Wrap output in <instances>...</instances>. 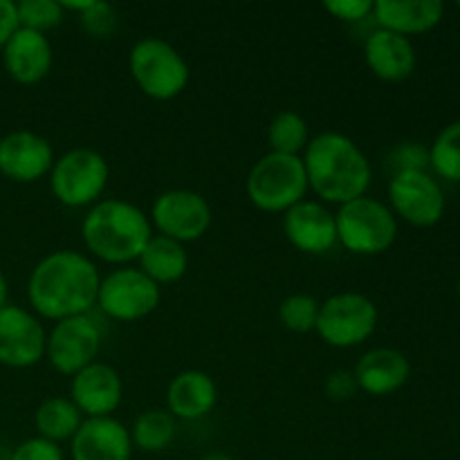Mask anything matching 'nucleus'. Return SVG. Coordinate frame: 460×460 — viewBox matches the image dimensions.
Returning <instances> with one entry per match:
<instances>
[{
  "instance_id": "1",
  "label": "nucleus",
  "mask_w": 460,
  "mask_h": 460,
  "mask_svg": "<svg viewBox=\"0 0 460 460\" xmlns=\"http://www.w3.org/2000/svg\"><path fill=\"white\" fill-rule=\"evenodd\" d=\"M99 274L93 259L75 250H57L34 265L27 281V301L39 317L63 322L90 314L97 305Z\"/></svg>"
},
{
  "instance_id": "2",
  "label": "nucleus",
  "mask_w": 460,
  "mask_h": 460,
  "mask_svg": "<svg viewBox=\"0 0 460 460\" xmlns=\"http://www.w3.org/2000/svg\"><path fill=\"white\" fill-rule=\"evenodd\" d=\"M301 160L308 189H313L323 202L341 207L355 198L367 196L371 187V162L355 139L344 133H319L310 139Z\"/></svg>"
},
{
  "instance_id": "3",
  "label": "nucleus",
  "mask_w": 460,
  "mask_h": 460,
  "mask_svg": "<svg viewBox=\"0 0 460 460\" xmlns=\"http://www.w3.org/2000/svg\"><path fill=\"white\" fill-rule=\"evenodd\" d=\"M153 236L148 214L126 200H99L81 223L84 245L94 259L111 265H126L137 261Z\"/></svg>"
},
{
  "instance_id": "4",
  "label": "nucleus",
  "mask_w": 460,
  "mask_h": 460,
  "mask_svg": "<svg viewBox=\"0 0 460 460\" xmlns=\"http://www.w3.org/2000/svg\"><path fill=\"white\" fill-rule=\"evenodd\" d=\"M128 72L137 88L155 102H171L191 81L187 58L169 40L148 36L137 40L128 54Z\"/></svg>"
},
{
  "instance_id": "5",
  "label": "nucleus",
  "mask_w": 460,
  "mask_h": 460,
  "mask_svg": "<svg viewBox=\"0 0 460 460\" xmlns=\"http://www.w3.org/2000/svg\"><path fill=\"white\" fill-rule=\"evenodd\" d=\"M252 205L265 214H286L308 193L304 160L281 153H268L252 166L245 180Z\"/></svg>"
},
{
  "instance_id": "6",
  "label": "nucleus",
  "mask_w": 460,
  "mask_h": 460,
  "mask_svg": "<svg viewBox=\"0 0 460 460\" xmlns=\"http://www.w3.org/2000/svg\"><path fill=\"white\" fill-rule=\"evenodd\" d=\"M337 243L350 254L377 256L391 250L398 238V218L389 205L371 196L355 198L335 214Z\"/></svg>"
},
{
  "instance_id": "7",
  "label": "nucleus",
  "mask_w": 460,
  "mask_h": 460,
  "mask_svg": "<svg viewBox=\"0 0 460 460\" xmlns=\"http://www.w3.org/2000/svg\"><path fill=\"white\" fill-rule=\"evenodd\" d=\"M111 180L106 157L94 148H72L54 160L49 189L61 205L70 209L93 207L102 200Z\"/></svg>"
},
{
  "instance_id": "8",
  "label": "nucleus",
  "mask_w": 460,
  "mask_h": 460,
  "mask_svg": "<svg viewBox=\"0 0 460 460\" xmlns=\"http://www.w3.org/2000/svg\"><path fill=\"white\" fill-rule=\"evenodd\" d=\"M377 319V305L367 295L337 292L319 304L314 332L332 349H353L373 337Z\"/></svg>"
},
{
  "instance_id": "9",
  "label": "nucleus",
  "mask_w": 460,
  "mask_h": 460,
  "mask_svg": "<svg viewBox=\"0 0 460 460\" xmlns=\"http://www.w3.org/2000/svg\"><path fill=\"white\" fill-rule=\"evenodd\" d=\"M162 301V290L139 268L112 270L102 277L97 295V308L115 322L130 323L148 317L157 310Z\"/></svg>"
},
{
  "instance_id": "10",
  "label": "nucleus",
  "mask_w": 460,
  "mask_h": 460,
  "mask_svg": "<svg viewBox=\"0 0 460 460\" xmlns=\"http://www.w3.org/2000/svg\"><path fill=\"white\" fill-rule=\"evenodd\" d=\"M153 229L160 236L178 243L200 241L214 223V211L205 196L191 189H169L160 193L151 207Z\"/></svg>"
},
{
  "instance_id": "11",
  "label": "nucleus",
  "mask_w": 460,
  "mask_h": 460,
  "mask_svg": "<svg viewBox=\"0 0 460 460\" xmlns=\"http://www.w3.org/2000/svg\"><path fill=\"white\" fill-rule=\"evenodd\" d=\"M103 346L102 326L90 314L63 319L54 323L45 346V359L57 373L75 377L85 367L97 362Z\"/></svg>"
},
{
  "instance_id": "12",
  "label": "nucleus",
  "mask_w": 460,
  "mask_h": 460,
  "mask_svg": "<svg viewBox=\"0 0 460 460\" xmlns=\"http://www.w3.org/2000/svg\"><path fill=\"white\" fill-rule=\"evenodd\" d=\"M389 209L413 227H434L445 214V193L427 171L391 175Z\"/></svg>"
},
{
  "instance_id": "13",
  "label": "nucleus",
  "mask_w": 460,
  "mask_h": 460,
  "mask_svg": "<svg viewBox=\"0 0 460 460\" xmlns=\"http://www.w3.org/2000/svg\"><path fill=\"white\" fill-rule=\"evenodd\" d=\"M48 332L31 310L7 304L0 310V364L30 368L45 359Z\"/></svg>"
},
{
  "instance_id": "14",
  "label": "nucleus",
  "mask_w": 460,
  "mask_h": 460,
  "mask_svg": "<svg viewBox=\"0 0 460 460\" xmlns=\"http://www.w3.org/2000/svg\"><path fill=\"white\" fill-rule=\"evenodd\" d=\"M49 139L31 130H12L0 139V173L13 182L30 184L49 175L54 166Z\"/></svg>"
},
{
  "instance_id": "15",
  "label": "nucleus",
  "mask_w": 460,
  "mask_h": 460,
  "mask_svg": "<svg viewBox=\"0 0 460 460\" xmlns=\"http://www.w3.org/2000/svg\"><path fill=\"white\" fill-rule=\"evenodd\" d=\"M70 400L84 418H112L124 400V382L111 364L94 362L70 382Z\"/></svg>"
},
{
  "instance_id": "16",
  "label": "nucleus",
  "mask_w": 460,
  "mask_h": 460,
  "mask_svg": "<svg viewBox=\"0 0 460 460\" xmlns=\"http://www.w3.org/2000/svg\"><path fill=\"white\" fill-rule=\"evenodd\" d=\"M283 234L304 254H326L337 245L335 214L317 200H301L283 214Z\"/></svg>"
},
{
  "instance_id": "17",
  "label": "nucleus",
  "mask_w": 460,
  "mask_h": 460,
  "mask_svg": "<svg viewBox=\"0 0 460 460\" xmlns=\"http://www.w3.org/2000/svg\"><path fill=\"white\" fill-rule=\"evenodd\" d=\"M54 49L48 34L18 27L3 48L4 72L21 85L40 84L52 72Z\"/></svg>"
},
{
  "instance_id": "18",
  "label": "nucleus",
  "mask_w": 460,
  "mask_h": 460,
  "mask_svg": "<svg viewBox=\"0 0 460 460\" xmlns=\"http://www.w3.org/2000/svg\"><path fill=\"white\" fill-rule=\"evenodd\" d=\"M72 460H130L133 440L117 418H85L70 440Z\"/></svg>"
},
{
  "instance_id": "19",
  "label": "nucleus",
  "mask_w": 460,
  "mask_h": 460,
  "mask_svg": "<svg viewBox=\"0 0 460 460\" xmlns=\"http://www.w3.org/2000/svg\"><path fill=\"white\" fill-rule=\"evenodd\" d=\"M353 376L362 394L385 398L407 385L409 376H411V364H409L407 355L400 353L398 349L380 346V349H373L362 355Z\"/></svg>"
},
{
  "instance_id": "20",
  "label": "nucleus",
  "mask_w": 460,
  "mask_h": 460,
  "mask_svg": "<svg viewBox=\"0 0 460 460\" xmlns=\"http://www.w3.org/2000/svg\"><path fill=\"white\" fill-rule=\"evenodd\" d=\"M364 61L382 81H404L416 70V48L407 36L386 30H373L364 40Z\"/></svg>"
},
{
  "instance_id": "21",
  "label": "nucleus",
  "mask_w": 460,
  "mask_h": 460,
  "mask_svg": "<svg viewBox=\"0 0 460 460\" xmlns=\"http://www.w3.org/2000/svg\"><path fill=\"white\" fill-rule=\"evenodd\" d=\"M445 16L440 0H376L373 21L380 30L400 36H416L431 31Z\"/></svg>"
},
{
  "instance_id": "22",
  "label": "nucleus",
  "mask_w": 460,
  "mask_h": 460,
  "mask_svg": "<svg viewBox=\"0 0 460 460\" xmlns=\"http://www.w3.org/2000/svg\"><path fill=\"white\" fill-rule=\"evenodd\" d=\"M218 402V386L214 377L198 368L178 373L166 389V411L175 420H198L214 411Z\"/></svg>"
},
{
  "instance_id": "23",
  "label": "nucleus",
  "mask_w": 460,
  "mask_h": 460,
  "mask_svg": "<svg viewBox=\"0 0 460 460\" xmlns=\"http://www.w3.org/2000/svg\"><path fill=\"white\" fill-rule=\"evenodd\" d=\"M139 270L157 286L178 283L189 270V254L182 243L153 234L139 254Z\"/></svg>"
},
{
  "instance_id": "24",
  "label": "nucleus",
  "mask_w": 460,
  "mask_h": 460,
  "mask_svg": "<svg viewBox=\"0 0 460 460\" xmlns=\"http://www.w3.org/2000/svg\"><path fill=\"white\" fill-rule=\"evenodd\" d=\"M85 418L81 416L76 404L70 398H63V395L43 400L34 413V425L40 438L52 440L57 445L75 438Z\"/></svg>"
},
{
  "instance_id": "25",
  "label": "nucleus",
  "mask_w": 460,
  "mask_h": 460,
  "mask_svg": "<svg viewBox=\"0 0 460 460\" xmlns=\"http://www.w3.org/2000/svg\"><path fill=\"white\" fill-rule=\"evenodd\" d=\"M133 449L144 454H160L171 447L178 434V420L166 409H148L135 418L130 427Z\"/></svg>"
},
{
  "instance_id": "26",
  "label": "nucleus",
  "mask_w": 460,
  "mask_h": 460,
  "mask_svg": "<svg viewBox=\"0 0 460 460\" xmlns=\"http://www.w3.org/2000/svg\"><path fill=\"white\" fill-rule=\"evenodd\" d=\"M268 142L272 151L281 155H304L310 142L308 121L296 111H281L268 126Z\"/></svg>"
},
{
  "instance_id": "27",
  "label": "nucleus",
  "mask_w": 460,
  "mask_h": 460,
  "mask_svg": "<svg viewBox=\"0 0 460 460\" xmlns=\"http://www.w3.org/2000/svg\"><path fill=\"white\" fill-rule=\"evenodd\" d=\"M429 166L449 182H460V119L445 126L429 146Z\"/></svg>"
},
{
  "instance_id": "28",
  "label": "nucleus",
  "mask_w": 460,
  "mask_h": 460,
  "mask_svg": "<svg viewBox=\"0 0 460 460\" xmlns=\"http://www.w3.org/2000/svg\"><path fill=\"white\" fill-rule=\"evenodd\" d=\"M16 13L18 27L40 31V34H48L66 18L61 0H22V3H16Z\"/></svg>"
},
{
  "instance_id": "29",
  "label": "nucleus",
  "mask_w": 460,
  "mask_h": 460,
  "mask_svg": "<svg viewBox=\"0 0 460 460\" xmlns=\"http://www.w3.org/2000/svg\"><path fill=\"white\" fill-rule=\"evenodd\" d=\"M319 317V301L310 295H296L286 296V299L279 304V322L283 323V328L292 332H310L317 326Z\"/></svg>"
},
{
  "instance_id": "30",
  "label": "nucleus",
  "mask_w": 460,
  "mask_h": 460,
  "mask_svg": "<svg viewBox=\"0 0 460 460\" xmlns=\"http://www.w3.org/2000/svg\"><path fill=\"white\" fill-rule=\"evenodd\" d=\"M76 18H79L85 34H90L93 39H108L119 25L117 9L111 3H102V0H93V4Z\"/></svg>"
},
{
  "instance_id": "31",
  "label": "nucleus",
  "mask_w": 460,
  "mask_h": 460,
  "mask_svg": "<svg viewBox=\"0 0 460 460\" xmlns=\"http://www.w3.org/2000/svg\"><path fill=\"white\" fill-rule=\"evenodd\" d=\"M427 166H429V148L418 142H402L389 153V169H394V175L427 171Z\"/></svg>"
},
{
  "instance_id": "32",
  "label": "nucleus",
  "mask_w": 460,
  "mask_h": 460,
  "mask_svg": "<svg viewBox=\"0 0 460 460\" xmlns=\"http://www.w3.org/2000/svg\"><path fill=\"white\" fill-rule=\"evenodd\" d=\"M9 460H66V456H63L61 445L34 436V438H27L25 443L18 445Z\"/></svg>"
},
{
  "instance_id": "33",
  "label": "nucleus",
  "mask_w": 460,
  "mask_h": 460,
  "mask_svg": "<svg viewBox=\"0 0 460 460\" xmlns=\"http://www.w3.org/2000/svg\"><path fill=\"white\" fill-rule=\"evenodd\" d=\"M323 9L341 22H359L373 18V0H328Z\"/></svg>"
},
{
  "instance_id": "34",
  "label": "nucleus",
  "mask_w": 460,
  "mask_h": 460,
  "mask_svg": "<svg viewBox=\"0 0 460 460\" xmlns=\"http://www.w3.org/2000/svg\"><path fill=\"white\" fill-rule=\"evenodd\" d=\"M358 382H355L353 371H332L326 380V395L337 402L350 400L358 394Z\"/></svg>"
},
{
  "instance_id": "35",
  "label": "nucleus",
  "mask_w": 460,
  "mask_h": 460,
  "mask_svg": "<svg viewBox=\"0 0 460 460\" xmlns=\"http://www.w3.org/2000/svg\"><path fill=\"white\" fill-rule=\"evenodd\" d=\"M16 30H18L16 3H12V0H0V49L4 48V43L12 39Z\"/></svg>"
},
{
  "instance_id": "36",
  "label": "nucleus",
  "mask_w": 460,
  "mask_h": 460,
  "mask_svg": "<svg viewBox=\"0 0 460 460\" xmlns=\"http://www.w3.org/2000/svg\"><path fill=\"white\" fill-rule=\"evenodd\" d=\"M7 299H9V286H7V279H4L3 270H0V310L7 305Z\"/></svg>"
},
{
  "instance_id": "37",
  "label": "nucleus",
  "mask_w": 460,
  "mask_h": 460,
  "mask_svg": "<svg viewBox=\"0 0 460 460\" xmlns=\"http://www.w3.org/2000/svg\"><path fill=\"white\" fill-rule=\"evenodd\" d=\"M200 460H234L229 454H220V452H214V454H207V456H202Z\"/></svg>"
},
{
  "instance_id": "38",
  "label": "nucleus",
  "mask_w": 460,
  "mask_h": 460,
  "mask_svg": "<svg viewBox=\"0 0 460 460\" xmlns=\"http://www.w3.org/2000/svg\"><path fill=\"white\" fill-rule=\"evenodd\" d=\"M0 460H7V458H0Z\"/></svg>"
},
{
  "instance_id": "39",
  "label": "nucleus",
  "mask_w": 460,
  "mask_h": 460,
  "mask_svg": "<svg viewBox=\"0 0 460 460\" xmlns=\"http://www.w3.org/2000/svg\"><path fill=\"white\" fill-rule=\"evenodd\" d=\"M458 9H460V3H458Z\"/></svg>"
}]
</instances>
